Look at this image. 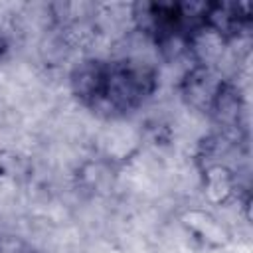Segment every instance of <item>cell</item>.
Returning <instances> with one entry per match:
<instances>
[{
	"label": "cell",
	"instance_id": "obj_1",
	"mask_svg": "<svg viewBox=\"0 0 253 253\" xmlns=\"http://www.w3.org/2000/svg\"><path fill=\"white\" fill-rule=\"evenodd\" d=\"M158 85L156 69L140 59H87L71 71V91L91 113L125 117L142 107Z\"/></svg>",
	"mask_w": 253,
	"mask_h": 253
},
{
	"label": "cell",
	"instance_id": "obj_2",
	"mask_svg": "<svg viewBox=\"0 0 253 253\" xmlns=\"http://www.w3.org/2000/svg\"><path fill=\"white\" fill-rule=\"evenodd\" d=\"M140 28L170 53L188 47L206 30V4L196 2H142L134 6Z\"/></svg>",
	"mask_w": 253,
	"mask_h": 253
},
{
	"label": "cell",
	"instance_id": "obj_3",
	"mask_svg": "<svg viewBox=\"0 0 253 253\" xmlns=\"http://www.w3.org/2000/svg\"><path fill=\"white\" fill-rule=\"evenodd\" d=\"M6 47H8V43H6V38H4V34H2V30H0V55L6 51Z\"/></svg>",
	"mask_w": 253,
	"mask_h": 253
}]
</instances>
